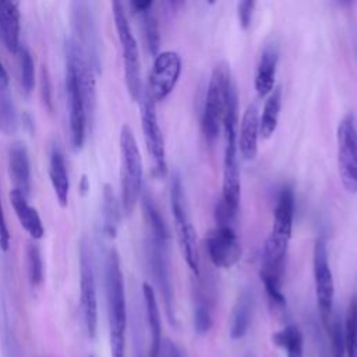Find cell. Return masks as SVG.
<instances>
[{
	"label": "cell",
	"instance_id": "obj_1",
	"mask_svg": "<svg viewBox=\"0 0 357 357\" xmlns=\"http://www.w3.org/2000/svg\"><path fill=\"white\" fill-rule=\"evenodd\" d=\"M294 218V192L290 187L280 190L271 231L264 244L259 278L265 289H282L284 264L291 238Z\"/></svg>",
	"mask_w": 357,
	"mask_h": 357
},
{
	"label": "cell",
	"instance_id": "obj_2",
	"mask_svg": "<svg viewBox=\"0 0 357 357\" xmlns=\"http://www.w3.org/2000/svg\"><path fill=\"white\" fill-rule=\"evenodd\" d=\"M105 287H106L112 357H124L127 307H126L123 272H121L120 258L116 250H110L106 258Z\"/></svg>",
	"mask_w": 357,
	"mask_h": 357
},
{
	"label": "cell",
	"instance_id": "obj_3",
	"mask_svg": "<svg viewBox=\"0 0 357 357\" xmlns=\"http://www.w3.org/2000/svg\"><path fill=\"white\" fill-rule=\"evenodd\" d=\"M225 131V153H223V180H222V202L234 213L240 205V170L237 163V135H238V112L237 92L231 84L229 98L223 114Z\"/></svg>",
	"mask_w": 357,
	"mask_h": 357
},
{
	"label": "cell",
	"instance_id": "obj_4",
	"mask_svg": "<svg viewBox=\"0 0 357 357\" xmlns=\"http://www.w3.org/2000/svg\"><path fill=\"white\" fill-rule=\"evenodd\" d=\"M120 178H121V209L130 216L142 194V158L137 139L128 126L120 131Z\"/></svg>",
	"mask_w": 357,
	"mask_h": 357
},
{
	"label": "cell",
	"instance_id": "obj_5",
	"mask_svg": "<svg viewBox=\"0 0 357 357\" xmlns=\"http://www.w3.org/2000/svg\"><path fill=\"white\" fill-rule=\"evenodd\" d=\"M170 204H172L176 237H177V243H178L181 255L185 259L191 272L197 278L201 272L199 271V250H198L197 233H195V229L188 216L183 184L177 174H174L172 178Z\"/></svg>",
	"mask_w": 357,
	"mask_h": 357
},
{
	"label": "cell",
	"instance_id": "obj_6",
	"mask_svg": "<svg viewBox=\"0 0 357 357\" xmlns=\"http://www.w3.org/2000/svg\"><path fill=\"white\" fill-rule=\"evenodd\" d=\"M230 86V70L227 64L219 63L212 70L202 112V130L208 141H213L219 134Z\"/></svg>",
	"mask_w": 357,
	"mask_h": 357
},
{
	"label": "cell",
	"instance_id": "obj_7",
	"mask_svg": "<svg viewBox=\"0 0 357 357\" xmlns=\"http://www.w3.org/2000/svg\"><path fill=\"white\" fill-rule=\"evenodd\" d=\"M112 11H113L117 38H119L121 53H123L124 78H126L127 91L134 100H139V96L142 93V86H141V68H139L141 66H139V52H138L137 39L131 31L123 4L120 1H113Z\"/></svg>",
	"mask_w": 357,
	"mask_h": 357
},
{
	"label": "cell",
	"instance_id": "obj_8",
	"mask_svg": "<svg viewBox=\"0 0 357 357\" xmlns=\"http://www.w3.org/2000/svg\"><path fill=\"white\" fill-rule=\"evenodd\" d=\"M312 271L317 303L324 326L326 328L333 317V300H335V283L328 259V248L322 238H318L314 245Z\"/></svg>",
	"mask_w": 357,
	"mask_h": 357
},
{
	"label": "cell",
	"instance_id": "obj_9",
	"mask_svg": "<svg viewBox=\"0 0 357 357\" xmlns=\"http://www.w3.org/2000/svg\"><path fill=\"white\" fill-rule=\"evenodd\" d=\"M337 165L344 188L357 192V124L351 114L337 126Z\"/></svg>",
	"mask_w": 357,
	"mask_h": 357
},
{
	"label": "cell",
	"instance_id": "obj_10",
	"mask_svg": "<svg viewBox=\"0 0 357 357\" xmlns=\"http://www.w3.org/2000/svg\"><path fill=\"white\" fill-rule=\"evenodd\" d=\"M139 110H141V126L144 132V139L146 144L148 153L151 155L155 166V172L163 177L167 170L166 165V151L162 130L158 123L155 102L146 89H142L139 96Z\"/></svg>",
	"mask_w": 357,
	"mask_h": 357
},
{
	"label": "cell",
	"instance_id": "obj_11",
	"mask_svg": "<svg viewBox=\"0 0 357 357\" xmlns=\"http://www.w3.org/2000/svg\"><path fill=\"white\" fill-rule=\"evenodd\" d=\"M79 278L82 319L88 336L93 337L98 326V300L91 248L85 240L79 245Z\"/></svg>",
	"mask_w": 357,
	"mask_h": 357
},
{
	"label": "cell",
	"instance_id": "obj_12",
	"mask_svg": "<svg viewBox=\"0 0 357 357\" xmlns=\"http://www.w3.org/2000/svg\"><path fill=\"white\" fill-rule=\"evenodd\" d=\"M181 74V57L177 52L166 50L155 56L149 78H148V93L153 102L166 99L174 89Z\"/></svg>",
	"mask_w": 357,
	"mask_h": 357
},
{
	"label": "cell",
	"instance_id": "obj_13",
	"mask_svg": "<svg viewBox=\"0 0 357 357\" xmlns=\"http://www.w3.org/2000/svg\"><path fill=\"white\" fill-rule=\"evenodd\" d=\"M205 248L216 268H231L241 258V244L231 225H216L205 238Z\"/></svg>",
	"mask_w": 357,
	"mask_h": 357
},
{
	"label": "cell",
	"instance_id": "obj_14",
	"mask_svg": "<svg viewBox=\"0 0 357 357\" xmlns=\"http://www.w3.org/2000/svg\"><path fill=\"white\" fill-rule=\"evenodd\" d=\"M66 92L68 102V117H70V132L74 149H81L85 141L86 128V109L84 96L79 88V82L71 66L67 64L66 73Z\"/></svg>",
	"mask_w": 357,
	"mask_h": 357
},
{
	"label": "cell",
	"instance_id": "obj_15",
	"mask_svg": "<svg viewBox=\"0 0 357 357\" xmlns=\"http://www.w3.org/2000/svg\"><path fill=\"white\" fill-rule=\"evenodd\" d=\"M166 251H167L166 244H160L158 241L151 240V245H149L151 272H152L153 280L160 291L167 319L172 325H176L174 296H173V287H172V280H170V271H169Z\"/></svg>",
	"mask_w": 357,
	"mask_h": 357
},
{
	"label": "cell",
	"instance_id": "obj_16",
	"mask_svg": "<svg viewBox=\"0 0 357 357\" xmlns=\"http://www.w3.org/2000/svg\"><path fill=\"white\" fill-rule=\"evenodd\" d=\"M73 26L77 32L78 39L75 40L86 59L89 60L93 70L99 68V42L95 21L88 3L75 1L73 3Z\"/></svg>",
	"mask_w": 357,
	"mask_h": 357
},
{
	"label": "cell",
	"instance_id": "obj_17",
	"mask_svg": "<svg viewBox=\"0 0 357 357\" xmlns=\"http://www.w3.org/2000/svg\"><path fill=\"white\" fill-rule=\"evenodd\" d=\"M258 137H259V110L255 103L248 105L243 113L238 135L237 148L245 160H251L258 152Z\"/></svg>",
	"mask_w": 357,
	"mask_h": 357
},
{
	"label": "cell",
	"instance_id": "obj_18",
	"mask_svg": "<svg viewBox=\"0 0 357 357\" xmlns=\"http://www.w3.org/2000/svg\"><path fill=\"white\" fill-rule=\"evenodd\" d=\"M278 61H279L278 46L273 43L265 45V47L261 52V56L257 64L255 78H254V86L258 96L264 98L269 95L275 88Z\"/></svg>",
	"mask_w": 357,
	"mask_h": 357
},
{
	"label": "cell",
	"instance_id": "obj_19",
	"mask_svg": "<svg viewBox=\"0 0 357 357\" xmlns=\"http://www.w3.org/2000/svg\"><path fill=\"white\" fill-rule=\"evenodd\" d=\"M20 6L13 0H0V38L11 53H18L20 45Z\"/></svg>",
	"mask_w": 357,
	"mask_h": 357
},
{
	"label": "cell",
	"instance_id": "obj_20",
	"mask_svg": "<svg viewBox=\"0 0 357 357\" xmlns=\"http://www.w3.org/2000/svg\"><path fill=\"white\" fill-rule=\"evenodd\" d=\"M10 201H11L15 216H17L20 225L22 226V229L33 240L42 238L45 234V227L42 225V220H40L36 209L28 204L26 197L17 188H13L10 192Z\"/></svg>",
	"mask_w": 357,
	"mask_h": 357
},
{
	"label": "cell",
	"instance_id": "obj_21",
	"mask_svg": "<svg viewBox=\"0 0 357 357\" xmlns=\"http://www.w3.org/2000/svg\"><path fill=\"white\" fill-rule=\"evenodd\" d=\"M49 176L50 183L54 190V195L60 206H67L68 192H70V178L67 172V165L61 149L57 145H53L49 155Z\"/></svg>",
	"mask_w": 357,
	"mask_h": 357
},
{
	"label": "cell",
	"instance_id": "obj_22",
	"mask_svg": "<svg viewBox=\"0 0 357 357\" xmlns=\"http://www.w3.org/2000/svg\"><path fill=\"white\" fill-rule=\"evenodd\" d=\"M8 167L15 185L14 188L28 197L31 191V166L26 148L22 144L15 142L11 145L8 151Z\"/></svg>",
	"mask_w": 357,
	"mask_h": 357
},
{
	"label": "cell",
	"instance_id": "obj_23",
	"mask_svg": "<svg viewBox=\"0 0 357 357\" xmlns=\"http://www.w3.org/2000/svg\"><path fill=\"white\" fill-rule=\"evenodd\" d=\"M142 294H144L146 319H148V326H149V333H151L149 357H159V350H160V344H162V321H160V312H159L156 294L149 283L142 284Z\"/></svg>",
	"mask_w": 357,
	"mask_h": 357
},
{
	"label": "cell",
	"instance_id": "obj_24",
	"mask_svg": "<svg viewBox=\"0 0 357 357\" xmlns=\"http://www.w3.org/2000/svg\"><path fill=\"white\" fill-rule=\"evenodd\" d=\"M254 293L251 290H244L231 311V318H230V337L237 340L241 339L251 324L252 319V312H254Z\"/></svg>",
	"mask_w": 357,
	"mask_h": 357
},
{
	"label": "cell",
	"instance_id": "obj_25",
	"mask_svg": "<svg viewBox=\"0 0 357 357\" xmlns=\"http://www.w3.org/2000/svg\"><path fill=\"white\" fill-rule=\"evenodd\" d=\"M282 107V88L278 85L272 89L268 99L265 100L262 114L259 116V135L266 139L272 137L278 127L279 114Z\"/></svg>",
	"mask_w": 357,
	"mask_h": 357
},
{
	"label": "cell",
	"instance_id": "obj_26",
	"mask_svg": "<svg viewBox=\"0 0 357 357\" xmlns=\"http://www.w3.org/2000/svg\"><path fill=\"white\" fill-rule=\"evenodd\" d=\"M141 199H142L144 216L146 219V223L149 226L151 236H152L151 240L167 245V240H169L167 227H166V223H165L153 198L145 191L141 194Z\"/></svg>",
	"mask_w": 357,
	"mask_h": 357
},
{
	"label": "cell",
	"instance_id": "obj_27",
	"mask_svg": "<svg viewBox=\"0 0 357 357\" xmlns=\"http://www.w3.org/2000/svg\"><path fill=\"white\" fill-rule=\"evenodd\" d=\"M103 231L107 237H116L120 225V208L110 184H105L102 194Z\"/></svg>",
	"mask_w": 357,
	"mask_h": 357
},
{
	"label": "cell",
	"instance_id": "obj_28",
	"mask_svg": "<svg viewBox=\"0 0 357 357\" xmlns=\"http://www.w3.org/2000/svg\"><path fill=\"white\" fill-rule=\"evenodd\" d=\"M272 340L287 351V357H303V335L294 325H287L273 333Z\"/></svg>",
	"mask_w": 357,
	"mask_h": 357
},
{
	"label": "cell",
	"instance_id": "obj_29",
	"mask_svg": "<svg viewBox=\"0 0 357 357\" xmlns=\"http://www.w3.org/2000/svg\"><path fill=\"white\" fill-rule=\"evenodd\" d=\"M344 329V347L347 357H357V296H354L347 308Z\"/></svg>",
	"mask_w": 357,
	"mask_h": 357
},
{
	"label": "cell",
	"instance_id": "obj_30",
	"mask_svg": "<svg viewBox=\"0 0 357 357\" xmlns=\"http://www.w3.org/2000/svg\"><path fill=\"white\" fill-rule=\"evenodd\" d=\"M17 127V112L13 99L6 91H0V131L4 135H13Z\"/></svg>",
	"mask_w": 357,
	"mask_h": 357
},
{
	"label": "cell",
	"instance_id": "obj_31",
	"mask_svg": "<svg viewBox=\"0 0 357 357\" xmlns=\"http://www.w3.org/2000/svg\"><path fill=\"white\" fill-rule=\"evenodd\" d=\"M329 335V357H344L346 347H344V329L343 324L339 317L333 315L329 325L326 326Z\"/></svg>",
	"mask_w": 357,
	"mask_h": 357
},
{
	"label": "cell",
	"instance_id": "obj_32",
	"mask_svg": "<svg viewBox=\"0 0 357 357\" xmlns=\"http://www.w3.org/2000/svg\"><path fill=\"white\" fill-rule=\"evenodd\" d=\"M20 57V75H21V86L25 93H29L35 86V66L29 50L24 46L18 50Z\"/></svg>",
	"mask_w": 357,
	"mask_h": 357
},
{
	"label": "cell",
	"instance_id": "obj_33",
	"mask_svg": "<svg viewBox=\"0 0 357 357\" xmlns=\"http://www.w3.org/2000/svg\"><path fill=\"white\" fill-rule=\"evenodd\" d=\"M26 266H28V278L32 286L40 284L43 280V264L38 245L29 243L26 247Z\"/></svg>",
	"mask_w": 357,
	"mask_h": 357
},
{
	"label": "cell",
	"instance_id": "obj_34",
	"mask_svg": "<svg viewBox=\"0 0 357 357\" xmlns=\"http://www.w3.org/2000/svg\"><path fill=\"white\" fill-rule=\"evenodd\" d=\"M141 15H142L144 33H145V39H146L148 49H149L151 54L156 56V54H159V43H160L156 18H155V15H153V13H152V8L146 10V11L142 13Z\"/></svg>",
	"mask_w": 357,
	"mask_h": 357
},
{
	"label": "cell",
	"instance_id": "obj_35",
	"mask_svg": "<svg viewBox=\"0 0 357 357\" xmlns=\"http://www.w3.org/2000/svg\"><path fill=\"white\" fill-rule=\"evenodd\" d=\"M212 311L206 307L194 305V329L198 335H205L212 328Z\"/></svg>",
	"mask_w": 357,
	"mask_h": 357
},
{
	"label": "cell",
	"instance_id": "obj_36",
	"mask_svg": "<svg viewBox=\"0 0 357 357\" xmlns=\"http://www.w3.org/2000/svg\"><path fill=\"white\" fill-rule=\"evenodd\" d=\"M255 8V1L252 0H244L237 4V15H238V22L243 29H248L251 25L252 20V13Z\"/></svg>",
	"mask_w": 357,
	"mask_h": 357
},
{
	"label": "cell",
	"instance_id": "obj_37",
	"mask_svg": "<svg viewBox=\"0 0 357 357\" xmlns=\"http://www.w3.org/2000/svg\"><path fill=\"white\" fill-rule=\"evenodd\" d=\"M8 244H10V233H8L4 209H3V204H1V197H0V247H1V250L7 251Z\"/></svg>",
	"mask_w": 357,
	"mask_h": 357
},
{
	"label": "cell",
	"instance_id": "obj_38",
	"mask_svg": "<svg viewBox=\"0 0 357 357\" xmlns=\"http://www.w3.org/2000/svg\"><path fill=\"white\" fill-rule=\"evenodd\" d=\"M159 357H184V354L176 343H173L169 339H165L160 344Z\"/></svg>",
	"mask_w": 357,
	"mask_h": 357
},
{
	"label": "cell",
	"instance_id": "obj_39",
	"mask_svg": "<svg viewBox=\"0 0 357 357\" xmlns=\"http://www.w3.org/2000/svg\"><path fill=\"white\" fill-rule=\"evenodd\" d=\"M152 6H153V3H152L151 0H135V1H131V7H132L137 13H139V14H142V13H145L146 10L152 8Z\"/></svg>",
	"mask_w": 357,
	"mask_h": 357
},
{
	"label": "cell",
	"instance_id": "obj_40",
	"mask_svg": "<svg viewBox=\"0 0 357 357\" xmlns=\"http://www.w3.org/2000/svg\"><path fill=\"white\" fill-rule=\"evenodd\" d=\"M8 81H10V79H8V74H7L4 66H3L1 61H0V91H6V89H7Z\"/></svg>",
	"mask_w": 357,
	"mask_h": 357
},
{
	"label": "cell",
	"instance_id": "obj_41",
	"mask_svg": "<svg viewBox=\"0 0 357 357\" xmlns=\"http://www.w3.org/2000/svg\"><path fill=\"white\" fill-rule=\"evenodd\" d=\"M81 190H82V194H85L89 190V184L85 176H82V180H81Z\"/></svg>",
	"mask_w": 357,
	"mask_h": 357
}]
</instances>
